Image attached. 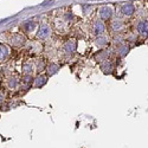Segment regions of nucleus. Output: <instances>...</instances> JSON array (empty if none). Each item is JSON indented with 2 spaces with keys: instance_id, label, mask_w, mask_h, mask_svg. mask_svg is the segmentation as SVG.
Instances as JSON below:
<instances>
[{
  "instance_id": "9",
  "label": "nucleus",
  "mask_w": 148,
  "mask_h": 148,
  "mask_svg": "<svg viewBox=\"0 0 148 148\" xmlns=\"http://www.w3.org/2000/svg\"><path fill=\"white\" fill-rule=\"evenodd\" d=\"M45 77L44 76H40V77H38V78H37V81H36V85H37V87H39V85H40V83L42 84H44L45 83Z\"/></svg>"
},
{
  "instance_id": "2",
  "label": "nucleus",
  "mask_w": 148,
  "mask_h": 148,
  "mask_svg": "<svg viewBox=\"0 0 148 148\" xmlns=\"http://www.w3.org/2000/svg\"><path fill=\"white\" fill-rule=\"evenodd\" d=\"M134 5L133 4H125L121 7V12L125 16H132L134 13Z\"/></svg>"
},
{
  "instance_id": "3",
  "label": "nucleus",
  "mask_w": 148,
  "mask_h": 148,
  "mask_svg": "<svg viewBox=\"0 0 148 148\" xmlns=\"http://www.w3.org/2000/svg\"><path fill=\"white\" fill-rule=\"evenodd\" d=\"M50 34V27H49L47 25H42L40 29H39V32H38V37L39 38H46V37Z\"/></svg>"
},
{
  "instance_id": "13",
  "label": "nucleus",
  "mask_w": 148,
  "mask_h": 148,
  "mask_svg": "<svg viewBox=\"0 0 148 148\" xmlns=\"http://www.w3.org/2000/svg\"><path fill=\"white\" fill-rule=\"evenodd\" d=\"M1 103H3V95L0 94V104H1Z\"/></svg>"
},
{
  "instance_id": "5",
  "label": "nucleus",
  "mask_w": 148,
  "mask_h": 148,
  "mask_svg": "<svg viewBox=\"0 0 148 148\" xmlns=\"http://www.w3.org/2000/svg\"><path fill=\"white\" fill-rule=\"evenodd\" d=\"M138 30L140 32V34L142 36H147L148 32V26H147V21H140L138 25Z\"/></svg>"
},
{
  "instance_id": "11",
  "label": "nucleus",
  "mask_w": 148,
  "mask_h": 148,
  "mask_svg": "<svg viewBox=\"0 0 148 148\" xmlns=\"http://www.w3.org/2000/svg\"><path fill=\"white\" fill-rule=\"evenodd\" d=\"M10 87H11V88H16V87H17V81H16V79H14V81H11V82H10Z\"/></svg>"
},
{
  "instance_id": "1",
  "label": "nucleus",
  "mask_w": 148,
  "mask_h": 148,
  "mask_svg": "<svg viewBox=\"0 0 148 148\" xmlns=\"http://www.w3.org/2000/svg\"><path fill=\"white\" fill-rule=\"evenodd\" d=\"M113 14V8L112 7H108V6H103L100 8V17L104 20L109 19Z\"/></svg>"
},
{
  "instance_id": "8",
  "label": "nucleus",
  "mask_w": 148,
  "mask_h": 148,
  "mask_svg": "<svg viewBox=\"0 0 148 148\" xmlns=\"http://www.w3.org/2000/svg\"><path fill=\"white\" fill-rule=\"evenodd\" d=\"M33 71V66L31 64H25L24 65V72L25 73H32Z\"/></svg>"
},
{
  "instance_id": "12",
  "label": "nucleus",
  "mask_w": 148,
  "mask_h": 148,
  "mask_svg": "<svg viewBox=\"0 0 148 148\" xmlns=\"http://www.w3.org/2000/svg\"><path fill=\"white\" fill-rule=\"evenodd\" d=\"M120 27H121L120 21H114V29H120Z\"/></svg>"
},
{
  "instance_id": "4",
  "label": "nucleus",
  "mask_w": 148,
  "mask_h": 148,
  "mask_svg": "<svg viewBox=\"0 0 148 148\" xmlns=\"http://www.w3.org/2000/svg\"><path fill=\"white\" fill-rule=\"evenodd\" d=\"M104 32V25L102 21H96L95 25H94V33L95 34H102Z\"/></svg>"
},
{
  "instance_id": "7",
  "label": "nucleus",
  "mask_w": 148,
  "mask_h": 148,
  "mask_svg": "<svg viewBox=\"0 0 148 148\" xmlns=\"http://www.w3.org/2000/svg\"><path fill=\"white\" fill-rule=\"evenodd\" d=\"M75 46H76V44L73 43V42H69L66 45H65V51H68V52H72L73 50H75Z\"/></svg>"
},
{
  "instance_id": "6",
  "label": "nucleus",
  "mask_w": 148,
  "mask_h": 148,
  "mask_svg": "<svg viewBox=\"0 0 148 148\" xmlns=\"http://www.w3.org/2000/svg\"><path fill=\"white\" fill-rule=\"evenodd\" d=\"M8 55V47L6 45L0 44V59H4Z\"/></svg>"
},
{
  "instance_id": "10",
  "label": "nucleus",
  "mask_w": 148,
  "mask_h": 148,
  "mask_svg": "<svg viewBox=\"0 0 148 148\" xmlns=\"http://www.w3.org/2000/svg\"><path fill=\"white\" fill-rule=\"evenodd\" d=\"M57 69H58V68H57L56 65H52V68L50 66V68H49V73H53V72H56Z\"/></svg>"
}]
</instances>
